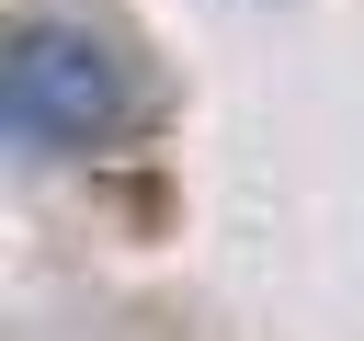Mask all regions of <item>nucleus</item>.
<instances>
[{"instance_id":"f257e3e1","label":"nucleus","mask_w":364,"mask_h":341,"mask_svg":"<svg viewBox=\"0 0 364 341\" xmlns=\"http://www.w3.org/2000/svg\"><path fill=\"white\" fill-rule=\"evenodd\" d=\"M0 125H11L23 159L80 170V159H114L148 125V80L114 34L68 23V11H23L0 34Z\"/></svg>"}]
</instances>
